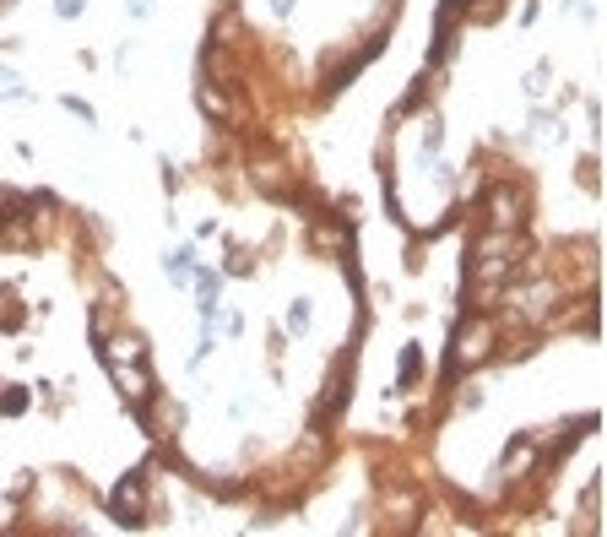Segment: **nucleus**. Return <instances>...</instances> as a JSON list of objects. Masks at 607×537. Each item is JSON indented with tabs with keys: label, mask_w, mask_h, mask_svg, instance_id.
<instances>
[{
	"label": "nucleus",
	"mask_w": 607,
	"mask_h": 537,
	"mask_svg": "<svg viewBox=\"0 0 607 537\" xmlns=\"http://www.w3.org/2000/svg\"><path fill=\"white\" fill-rule=\"evenodd\" d=\"M141 483H147V467L136 472V483H120V494H114V516L120 521H141Z\"/></svg>",
	"instance_id": "1"
}]
</instances>
